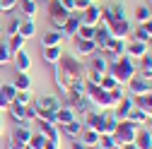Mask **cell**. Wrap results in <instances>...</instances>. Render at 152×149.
<instances>
[{"label": "cell", "mask_w": 152, "mask_h": 149, "mask_svg": "<svg viewBox=\"0 0 152 149\" xmlns=\"http://www.w3.org/2000/svg\"><path fill=\"white\" fill-rule=\"evenodd\" d=\"M53 67H56L53 77H56V84H58L61 91L70 89V84L75 80H85V74H87V65L77 58V55H68V53H63L61 60L56 63Z\"/></svg>", "instance_id": "obj_1"}, {"label": "cell", "mask_w": 152, "mask_h": 149, "mask_svg": "<svg viewBox=\"0 0 152 149\" xmlns=\"http://www.w3.org/2000/svg\"><path fill=\"white\" fill-rule=\"evenodd\" d=\"M106 74L116 77L118 84H126L130 77H135V74H138V63L133 60V58H128V55H123V58H116V60L109 63V72H106Z\"/></svg>", "instance_id": "obj_2"}, {"label": "cell", "mask_w": 152, "mask_h": 149, "mask_svg": "<svg viewBox=\"0 0 152 149\" xmlns=\"http://www.w3.org/2000/svg\"><path fill=\"white\" fill-rule=\"evenodd\" d=\"M135 132H138V125H133L130 120H118L116 130H113V142H116V147L130 144L135 140Z\"/></svg>", "instance_id": "obj_3"}, {"label": "cell", "mask_w": 152, "mask_h": 149, "mask_svg": "<svg viewBox=\"0 0 152 149\" xmlns=\"http://www.w3.org/2000/svg\"><path fill=\"white\" fill-rule=\"evenodd\" d=\"M150 91H152V80H145V77H140V74H135V77H130L126 82V94H130L133 99L135 96H145V94H150Z\"/></svg>", "instance_id": "obj_4"}, {"label": "cell", "mask_w": 152, "mask_h": 149, "mask_svg": "<svg viewBox=\"0 0 152 149\" xmlns=\"http://www.w3.org/2000/svg\"><path fill=\"white\" fill-rule=\"evenodd\" d=\"M68 17H70V12L58 3V0H48V20H51V24H53L56 29L63 31V27H65V22H68Z\"/></svg>", "instance_id": "obj_5"}, {"label": "cell", "mask_w": 152, "mask_h": 149, "mask_svg": "<svg viewBox=\"0 0 152 149\" xmlns=\"http://www.w3.org/2000/svg\"><path fill=\"white\" fill-rule=\"evenodd\" d=\"M58 99L51 96V94H44V96H36L34 99V108H36V118H44L46 113H56L58 111Z\"/></svg>", "instance_id": "obj_6"}, {"label": "cell", "mask_w": 152, "mask_h": 149, "mask_svg": "<svg viewBox=\"0 0 152 149\" xmlns=\"http://www.w3.org/2000/svg\"><path fill=\"white\" fill-rule=\"evenodd\" d=\"M104 118H106V111H97V108H92L89 113H85L82 130H94V132H99V135H102V130H104Z\"/></svg>", "instance_id": "obj_7"}, {"label": "cell", "mask_w": 152, "mask_h": 149, "mask_svg": "<svg viewBox=\"0 0 152 149\" xmlns=\"http://www.w3.org/2000/svg\"><path fill=\"white\" fill-rule=\"evenodd\" d=\"M77 14H80V22L87 24V27H99V24H102V7H99L97 3H92L87 10H82V12H77Z\"/></svg>", "instance_id": "obj_8"}, {"label": "cell", "mask_w": 152, "mask_h": 149, "mask_svg": "<svg viewBox=\"0 0 152 149\" xmlns=\"http://www.w3.org/2000/svg\"><path fill=\"white\" fill-rule=\"evenodd\" d=\"M92 41L97 43V51H99V53H106V48H109L111 41H113V36H111L109 27H106V24H99L97 31H94V39H92Z\"/></svg>", "instance_id": "obj_9"}, {"label": "cell", "mask_w": 152, "mask_h": 149, "mask_svg": "<svg viewBox=\"0 0 152 149\" xmlns=\"http://www.w3.org/2000/svg\"><path fill=\"white\" fill-rule=\"evenodd\" d=\"M147 53H150L147 41H135V39H130V41L126 43V55H128V58H133V60H140L142 55H147Z\"/></svg>", "instance_id": "obj_10"}, {"label": "cell", "mask_w": 152, "mask_h": 149, "mask_svg": "<svg viewBox=\"0 0 152 149\" xmlns=\"http://www.w3.org/2000/svg\"><path fill=\"white\" fill-rule=\"evenodd\" d=\"M133 106H135V99H133L130 94H126L123 99H118V101H116V106H113V111H111V113L116 116L118 120H126V116L133 111Z\"/></svg>", "instance_id": "obj_11"}, {"label": "cell", "mask_w": 152, "mask_h": 149, "mask_svg": "<svg viewBox=\"0 0 152 149\" xmlns=\"http://www.w3.org/2000/svg\"><path fill=\"white\" fill-rule=\"evenodd\" d=\"M89 58H92V60H89V65H87L89 70L99 72V74H106V72H109V58H106L104 53H99V51H97L94 55H89Z\"/></svg>", "instance_id": "obj_12"}, {"label": "cell", "mask_w": 152, "mask_h": 149, "mask_svg": "<svg viewBox=\"0 0 152 149\" xmlns=\"http://www.w3.org/2000/svg\"><path fill=\"white\" fill-rule=\"evenodd\" d=\"M75 53L89 58V55L97 53V43H94L92 39H77V36H75Z\"/></svg>", "instance_id": "obj_13"}, {"label": "cell", "mask_w": 152, "mask_h": 149, "mask_svg": "<svg viewBox=\"0 0 152 149\" xmlns=\"http://www.w3.org/2000/svg\"><path fill=\"white\" fill-rule=\"evenodd\" d=\"M133 144H135L138 149H152V130H147V127H138Z\"/></svg>", "instance_id": "obj_14"}, {"label": "cell", "mask_w": 152, "mask_h": 149, "mask_svg": "<svg viewBox=\"0 0 152 149\" xmlns=\"http://www.w3.org/2000/svg\"><path fill=\"white\" fill-rule=\"evenodd\" d=\"M39 125H41V135H44L46 140L61 142V130H58V125H56V123H51V120H39Z\"/></svg>", "instance_id": "obj_15"}, {"label": "cell", "mask_w": 152, "mask_h": 149, "mask_svg": "<svg viewBox=\"0 0 152 149\" xmlns=\"http://www.w3.org/2000/svg\"><path fill=\"white\" fill-rule=\"evenodd\" d=\"M15 94H17V89H15L12 84H0V113L7 111V106H10L12 99H15Z\"/></svg>", "instance_id": "obj_16"}, {"label": "cell", "mask_w": 152, "mask_h": 149, "mask_svg": "<svg viewBox=\"0 0 152 149\" xmlns=\"http://www.w3.org/2000/svg\"><path fill=\"white\" fill-rule=\"evenodd\" d=\"M75 118H77V111L70 108V106H58V111H56V123H58V125L72 123Z\"/></svg>", "instance_id": "obj_17"}, {"label": "cell", "mask_w": 152, "mask_h": 149, "mask_svg": "<svg viewBox=\"0 0 152 149\" xmlns=\"http://www.w3.org/2000/svg\"><path fill=\"white\" fill-rule=\"evenodd\" d=\"M63 31L61 29H53V31H46L44 36H41V48H48V46H61L63 43Z\"/></svg>", "instance_id": "obj_18"}, {"label": "cell", "mask_w": 152, "mask_h": 149, "mask_svg": "<svg viewBox=\"0 0 152 149\" xmlns=\"http://www.w3.org/2000/svg\"><path fill=\"white\" fill-rule=\"evenodd\" d=\"M80 14L77 12H70V17H68V22H65V27H63V36H70V39H75V34H77V29H80Z\"/></svg>", "instance_id": "obj_19"}, {"label": "cell", "mask_w": 152, "mask_h": 149, "mask_svg": "<svg viewBox=\"0 0 152 149\" xmlns=\"http://www.w3.org/2000/svg\"><path fill=\"white\" fill-rule=\"evenodd\" d=\"M12 63H15L17 72H29V67H31V58H29V53H27V51L15 53V55H12Z\"/></svg>", "instance_id": "obj_20"}, {"label": "cell", "mask_w": 152, "mask_h": 149, "mask_svg": "<svg viewBox=\"0 0 152 149\" xmlns=\"http://www.w3.org/2000/svg\"><path fill=\"white\" fill-rule=\"evenodd\" d=\"M58 130H61V132H65L70 140H77L80 135H82V123L77 120V118H75L72 123H65V125H58Z\"/></svg>", "instance_id": "obj_21"}, {"label": "cell", "mask_w": 152, "mask_h": 149, "mask_svg": "<svg viewBox=\"0 0 152 149\" xmlns=\"http://www.w3.org/2000/svg\"><path fill=\"white\" fill-rule=\"evenodd\" d=\"M22 10L24 20H34L36 14H39V5H36V0H20V5H17Z\"/></svg>", "instance_id": "obj_22"}, {"label": "cell", "mask_w": 152, "mask_h": 149, "mask_svg": "<svg viewBox=\"0 0 152 149\" xmlns=\"http://www.w3.org/2000/svg\"><path fill=\"white\" fill-rule=\"evenodd\" d=\"M126 120H130L133 125H138V127H142L150 118H147V111H142V108H138V106H133V111L126 116Z\"/></svg>", "instance_id": "obj_23"}, {"label": "cell", "mask_w": 152, "mask_h": 149, "mask_svg": "<svg viewBox=\"0 0 152 149\" xmlns=\"http://www.w3.org/2000/svg\"><path fill=\"white\" fill-rule=\"evenodd\" d=\"M7 116H10L17 125H29V123H27V118H24V106L10 103V106H7Z\"/></svg>", "instance_id": "obj_24"}, {"label": "cell", "mask_w": 152, "mask_h": 149, "mask_svg": "<svg viewBox=\"0 0 152 149\" xmlns=\"http://www.w3.org/2000/svg\"><path fill=\"white\" fill-rule=\"evenodd\" d=\"M61 55H63L61 46H48V48H44V63L46 65H56L61 60Z\"/></svg>", "instance_id": "obj_25"}, {"label": "cell", "mask_w": 152, "mask_h": 149, "mask_svg": "<svg viewBox=\"0 0 152 149\" xmlns=\"http://www.w3.org/2000/svg\"><path fill=\"white\" fill-rule=\"evenodd\" d=\"M24 43H27V39H24V36H20V34L7 36V48H10L12 55H15V53H20V51H24Z\"/></svg>", "instance_id": "obj_26"}, {"label": "cell", "mask_w": 152, "mask_h": 149, "mask_svg": "<svg viewBox=\"0 0 152 149\" xmlns=\"http://www.w3.org/2000/svg\"><path fill=\"white\" fill-rule=\"evenodd\" d=\"M12 87H15L17 91L31 89V77H29V72H17V77L12 80Z\"/></svg>", "instance_id": "obj_27"}, {"label": "cell", "mask_w": 152, "mask_h": 149, "mask_svg": "<svg viewBox=\"0 0 152 149\" xmlns=\"http://www.w3.org/2000/svg\"><path fill=\"white\" fill-rule=\"evenodd\" d=\"M31 135H34V132L29 130V125H15V130H12V137L20 140V142H24V144H29Z\"/></svg>", "instance_id": "obj_28"}, {"label": "cell", "mask_w": 152, "mask_h": 149, "mask_svg": "<svg viewBox=\"0 0 152 149\" xmlns=\"http://www.w3.org/2000/svg\"><path fill=\"white\" fill-rule=\"evenodd\" d=\"M77 140H80L85 147L92 149V147H97V144H99V132H94V130H82V135H80Z\"/></svg>", "instance_id": "obj_29"}, {"label": "cell", "mask_w": 152, "mask_h": 149, "mask_svg": "<svg viewBox=\"0 0 152 149\" xmlns=\"http://www.w3.org/2000/svg\"><path fill=\"white\" fill-rule=\"evenodd\" d=\"M12 103H17V106H31V103H34V94H31V89L17 91L15 99H12Z\"/></svg>", "instance_id": "obj_30"}, {"label": "cell", "mask_w": 152, "mask_h": 149, "mask_svg": "<svg viewBox=\"0 0 152 149\" xmlns=\"http://www.w3.org/2000/svg\"><path fill=\"white\" fill-rule=\"evenodd\" d=\"M20 36H24V39H31V36L36 34V24H34V20H22L20 22V31H17Z\"/></svg>", "instance_id": "obj_31"}, {"label": "cell", "mask_w": 152, "mask_h": 149, "mask_svg": "<svg viewBox=\"0 0 152 149\" xmlns=\"http://www.w3.org/2000/svg\"><path fill=\"white\" fill-rule=\"evenodd\" d=\"M116 125H118V118L113 116L111 111H106V118H104V130H102V135H113Z\"/></svg>", "instance_id": "obj_32"}, {"label": "cell", "mask_w": 152, "mask_h": 149, "mask_svg": "<svg viewBox=\"0 0 152 149\" xmlns=\"http://www.w3.org/2000/svg\"><path fill=\"white\" fill-rule=\"evenodd\" d=\"M135 20H138L140 24H145L147 20H152V10H150V5H138V7H135Z\"/></svg>", "instance_id": "obj_33"}, {"label": "cell", "mask_w": 152, "mask_h": 149, "mask_svg": "<svg viewBox=\"0 0 152 149\" xmlns=\"http://www.w3.org/2000/svg\"><path fill=\"white\" fill-rule=\"evenodd\" d=\"M130 39H135V41H150V34L142 24H138L135 29H130Z\"/></svg>", "instance_id": "obj_34"}, {"label": "cell", "mask_w": 152, "mask_h": 149, "mask_svg": "<svg viewBox=\"0 0 152 149\" xmlns=\"http://www.w3.org/2000/svg\"><path fill=\"white\" fill-rule=\"evenodd\" d=\"M135 106L150 113V111H152V91H150V94H145V96H135Z\"/></svg>", "instance_id": "obj_35"}, {"label": "cell", "mask_w": 152, "mask_h": 149, "mask_svg": "<svg viewBox=\"0 0 152 149\" xmlns=\"http://www.w3.org/2000/svg\"><path fill=\"white\" fill-rule=\"evenodd\" d=\"M10 60H12V53H10V48H7V41L0 39V65H7Z\"/></svg>", "instance_id": "obj_36"}, {"label": "cell", "mask_w": 152, "mask_h": 149, "mask_svg": "<svg viewBox=\"0 0 152 149\" xmlns=\"http://www.w3.org/2000/svg\"><path fill=\"white\" fill-rule=\"evenodd\" d=\"M46 142H48V140H46V137H44L41 132H34L27 147H31V149H44V147H46Z\"/></svg>", "instance_id": "obj_37"}, {"label": "cell", "mask_w": 152, "mask_h": 149, "mask_svg": "<svg viewBox=\"0 0 152 149\" xmlns=\"http://www.w3.org/2000/svg\"><path fill=\"white\" fill-rule=\"evenodd\" d=\"M94 31H97V27H87V24H80V29H77V39H94Z\"/></svg>", "instance_id": "obj_38"}, {"label": "cell", "mask_w": 152, "mask_h": 149, "mask_svg": "<svg viewBox=\"0 0 152 149\" xmlns=\"http://www.w3.org/2000/svg\"><path fill=\"white\" fill-rule=\"evenodd\" d=\"M97 147H102V149H118L116 142H113V135H99V144Z\"/></svg>", "instance_id": "obj_39"}, {"label": "cell", "mask_w": 152, "mask_h": 149, "mask_svg": "<svg viewBox=\"0 0 152 149\" xmlns=\"http://www.w3.org/2000/svg\"><path fill=\"white\" fill-rule=\"evenodd\" d=\"M99 87H102L104 91H111V89H116V87H118V82H116V77H111V74H104Z\"/></svg>", "instance_id": "obj_40"}, {"label": "cell", "mask_w": 152, "mask_h": 149, "mask_svg": "<svg viewBox=\"0 0 152 149\" xmlns=\"http://www.w3.org/2000/svg\"><path fill=\"white\" fill-rule=\"evenodd\" d=\"M17 5H20V0H0V10L3 12H12Z\"/></svg>", "instance_id": "obj_41"}, {"label": "cell", "mask_w": 152, "mask_h": 149, "mask_svg": "<svg viewBox=\"0 0 152 149\" xmlns=\"http://www.w3.org/2000/svg\"><path fill=\"white\" fill-rule=\"evenodd\" d=\"M111 14H113V17H118V20H126V7H123L121 3L111 5Z\"/></svg>", "instance_id": "obj_42"}, {"label": "cell", "mask_w": 152, "mask_h": 149, "mask_svg": "<svg viewBox=\"0 0 152 149\" xmlns=\"http://www.w3.org/2000/svg\"><path fill=\"white\" fill-rule=\"evenodd\" d=\"M20 17H15V20H10V24H7V36H12V34H17L20 31Z\"/></svg>", "instance_id": "obj_43"}, {"label": "cell", "mask_w": 152, "mask_h": 149, "mask_svg": "<svg viewBox=\"0 0 152 149\" xmlns=\"http://www.w3.org/2000/svg\"><path fill=\"white\" fill-rule=\"evenodd\" d=\"M24 118H27V123L36 120V108H34V103H31V106H24Z\"/></svg>", "instance_id": "obj_44"}, {"label": "cell", "mask_w": 152, "mask_h": 149, "mask_svg": "<svg viewBox=\"0 0 152 149\" xmlns=\"http://www.w3.org/2000/svg\"><path fill=\"white\" fill-rule=\"evenodd\" d=\"M92 5V0H75V12H82Z\"/></svg>", "instance_id": "obj_45"}, {"label": "cell", "mask_w": 152, "mask_h": 149, "mask_svg": "<svg viewBox=\"0 0 152 149\" xmlns=\"http://www.w3.org/2000/svg\"><path fill=\"white\" fill-rule=\"evenodd\" d=\"M27 144L24 142H20V140H15V137H10L7 140V149H24Z\"/></svg>", "instance_id": "obj_46"}, {"label": "cell", "mask_w": 152, "mask_h": 149, "mask_svg": "<svg viewBox=\"0 0 152 149\" xmlns=\"http://www.w3.org/2000/svg\"><path fill=\"white\" fill-rule=\"evenodd\" d=\"M58 3H61L68 12H75V0H58Z\"/></svg>", "instance_id": "obj_47"}, {"label": "cell", "mask_w": 152, "mask_h": 149, "mask_svg": "<svg viewBox=\"0 0 152 149\" xmlns=\"http://www.w3.org/2000/svg\"><path fill=\"white\" fill-rule=\"evenodd\" d=\"M70 149H89V147H85L80 140H72V147H70Z\"/></svg>", "instance_id": "obj_48"}, {"label": "cell", "mask_w": 152, "mask_h": 149, "mask_svg": "<svg viewBox=\"0 0 152 149\" xmlns=\"http://www.w3.org/2000/svg\"><path fill=\"white\" fill-rule=\"evenodd\" d=\"M44 149H61V142H51V140H48Z\"/></svg>", "instance_id": "obj_49"}, {"label": "cell", "mask_w": 152, "mask_h": 149, "mask_svg": "<svg viewBox=\"0 0 152 149\" xmlns=\"http://www.w3.org/2000/svg\"><path fill=\"white\" fill-rule=\"evenodd\" d=\"M118 149H138V147H135V144L130 142V144H123V147H118Z\"/></svg>", "instance_id": "obj_50"}, {"label": "cell", "mask_w": 152, "mask_h": 149, "mask_svg": "<svg viewBox=\"0 0 152 149\" xmlns=\"http://www.w3.org/2000/svg\"><path fill=\"white\" fill-rule=\"evenodd\" d=\"M3 127H5V120H3V113H0V135H3Z\"/></svg>", "instance_id": "obj_51"}, {"label": "cell", "mask_w": 152, "mask_h": 149, "mask_svg": "<svg viewBox=\"0 0 152 149\" xmlns=\"http://www.w3.org/2000/svg\"><path fill=\"white\" fill-rule=\"evenodd\" d=\"M0 39H5V29L3 27H0Z\"/></svg>", "instance_id": "obj_52"}, {"label": "cell", "mask_w": 152, "mask_h": 149, "mask_svg": "<svg viewBox=\"0 0 152 149\" xmlns=\"http://www.w3.org/2000/svg\"><path fill=\"white\" fill-rule=\"evenodd\" d=\"M147 118H150V120H152V111H150V113H147Z\"/></svg>", "instance_id": "obj_53"}, {"label": "cell", "mask_w": 152, "mask_h": 149, "mask_svg": "<svg viewBox=\"0 0 152 149\" xmlns=\"http://www.w3.org/2000/svg\"><path fill=\"white\" fill-rule=\"evenodd\" d=\"M92 149H99V147H92Z\"/></svg>", "instance_id": "obj_54"}, {"label": "cell", "mask_w": 152, "mask_h": 149, "mask_svg": "<svg viewBox=\"0 0 152 149\" xmlns=\"http://www.w3.org/2000/svg\"><path fill=\"white\" fill-rule=\"evenodd\" d=\"M24 149H31V147H24Z\"/></svg>", "instance_id": "obj_55"}, {"label": "cell", "mask_w": 152, "mask_h": 149, "mask_svg": "<svg viewBox=\"0 0 152 149\" xmlns=\"http://www.w3.org/2000/svg\"><path fill=\"white\" fill-rule=\"evenodd\" d=\"M150 58H152V53H150Z\"/></svg>", "instance_id": "obj_56"}, {"label": "cell", "mask_w": 152, "mask_h": 149, "mask_svg": "<svg viewBox=\"0 0 152 149\" xmlns=\"http://www.w3.org/2000/svg\"><path fill=\"white\" fill-rule=\"evenodd\" d=\"M92 3H94V0H92Z\"/></svg>", "instance_id": "obj_57"}, {"label": "cell", "mask_w": 152, "mask_h": 149, "mask_svg": "<svg viewBox=\"0 0 152 149\" xmlns=\"http://www.w3.org/2000/svg\"><path fill=\"white\" fill-rule=\"evenodd\" d=\"M150 3H152V0H150Z\"/></svg>", "instance_id": "obj_58"}, {"label": "cell", "mask_w": 152, "mask_h": 149, "mask_svg": "<svg viewBox=\"0 0 152 149\" xmlns=\"http://www.w3.org/2000/svg\"><path fill=\"white\" fill-rule=\"evenodd\" d=\"M0 12H3V10H0Z\"/></svg>", "instance_id": "obj_59"}]
</instances>
